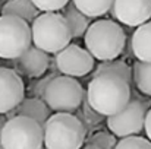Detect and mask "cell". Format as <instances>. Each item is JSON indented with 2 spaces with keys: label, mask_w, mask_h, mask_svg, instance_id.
Returning <instances> with one entry per match:
<instances>
[{
  "label": "cell",
  "mask_w": 151,
  "mask_h": 149,
  "mask_svg": "<svg viewBox=\"0 0 151 149\" xmlns=\"http://www.w3.org/2000/svg\"><path fill=\"white\" fill-rule=\"evenodd\" d=\"M31 26L27 21L10 15L0 16V58H18L31 47Z\"/></svg>",
  "instance_id": "7"
},
{
  "label": "cell",
  "mask_w": 151,
  "mask_h": 149,
  "mask_svg": "<svg viewBox=\"0 0 151 149\" xmlns=\"http://www.w3.org/2000/svg\"><path fill=\"white\" fill-rule=\"evenodd\" d=\"M151 105L150 101H144L139 97L131 98L123 110L107 117V127L116 138H128L141 133L144 129L145 115Z\"/></svg>",
  "instance_id": "8"
},
{
  "label": "cell",
  "mask_w": 151,
  "mask_h": 149,
  "mask_svg": "<svg viewBox=\"0 0 151 149\" xmlns=\"http://www.w3.org/2000/svg\"><path fill=\"white\" fill-rule=\"evenodd\" d=\"M72 3L88 19H96L110 12L113 0H72Z\"/></svg>",
  "instance_id": "17"
},
{
  "label": "cell",
  "mask_w": 151,
  "mask_h": 149,
  "mask_svg": "<svg viewBox=\"0 0 151 149\" xmlns=\"http://www.w3.org/2000/svg\"><path fill=\"white\" fill-rule=\"evenodd\" d=\"M25 95L21 75L9 67H0V114L15 110Z\"/></svg>",
  "instance_id": "11"
},
{
  "label": "cell",
  "mask_w": 151,
  "mask_h": 149,
  "mask_svg": "<svg viewBox=\"0 0 151 149\" xmlns=\"http://www.w3.org/2000/svg\"><path fill=\"white\" fill-rule=\"evenodd\" d=\"M131 85L110 73L93 76L87 89V104L100 115H113L123 110L131 99Z\"/></svg>",
  "instance_id": "1"
},
{
  "label": "cell",
  "mask_w": 151,
  "mask_h": 149,
  "mask_svg": "<svg viewBox=\"0 0 151 149\" xmlns=\"http://www.w3.org/2000/svg\"><path fill=\"white\" fill-rule=\"evenodd\" d=\"M56 67L60 73L70 78H82L94 69V57L87 48L76 44H69L68 47L56 54Z\"/></svg>",
  "instance_id": "9"
},
{
  "label": "cell",
  "mask_w": 151,
  "mask_h": 149,
  "mask_svg": "<svg viewBox=\"0 0 151 149\" xmlns=\"http://www.w3.org/2000/svg\"><path fill=\"white\" fill-rule=\"evenodd\" d=\"M6 120H7L6 114H0V133H1V129H3V126H4Z\"/></svg>",
  "instance_id": "25"
},
{
  "label": "cell",
  "mask_w": 151,
  "mask_h": 149,
  "mask_svg": "<svg viewBox=\"0 0 151 149\" xmlns=\"http://www.w3.org/2000/svg\"><path fill=\"white\" fill-rule=\"evenodd\" d=\"M85 47L90 54L100 60H114L122 54L126 44V34L123 28L110 19H101L91 24L84 35Z\"/></svg>",
  "instance_id": "2"
},
{
  "label": "cell",
  "mask_w": 151,
  "mask_h": 149,
  "mask_svg": "<svg viewBox=\"0 0 151 149\" xmlns=\"http://www.w3.org/2000/svg\"><path fill=\"white\" fill-rule=\"evenodd\" d=\"M62 10H63L62 15L66 19L68 25H69V29H70V34H72V40L84 37L87 29H88V26H90V19L84 13H81L75 7V4L72 1H69Z\"/></svg>",
  "instance_id": "15"
},
{
  "label": "cell",
  "mask_w": 151,
  "mask_h": 149,
  "mask_svg": "<svg viewBox=\"0 0 151 149\" xmlns=\"http://www.w3.org/2000/svg\"><path fill=\"white\" fill-rule=\"evenodd\" d=\"M117 143L116 136L111 132H97L88 140L85 148H97V149H114Z\"/></svg>",
  "instance_id": "20"
},
{
  "label": "cell",
  "mask_w": 151,
  "mask_h": 149,
  "mask_svg": "<svg viewBox=\"0 0 151 149\" xmlns=\"http://www.w3.org/2000/svg\"><path fill=\"white\" fill-rule=\"evenodd\" d=\"M43 143V127L24 115L7 118L0 133V145L4 149H41Z\"/></svg>",
  "instance_id": "5"
},
{
  "label": "cell",
  "mask_w": 151,
  "mask_h": 149,
  "mask_svg": "<svg viewBox=\"0 0 151 149\" xmlns=\"http://www.w3.org/2000/svg\"><path fill=\"white\" fill-rule=\"evenodd\" d=\"M51 110L47 107V104L40 98H24L21 101V104L12 110L10 113L6 114L7 118L13 117V115H24V117H28V118H32L35 120L41 127L44 126V123L47 121V118L50 117Z\"/></svg>",
  "instance_id": "13"
},
{
  "label": "cell",
  "mask_w": 151,
  "mask_h": 149,
  "mask_svg": "<svg viewBox=\"0 0 151 149\" xmlns=\"http://www.w3.org/2000/svg\"><path fill=\"white\" fill-rule=\"evenodd\" d=\"M31 35L34 46L47 54H57L72 41L69 25L57 12L40 13L32 21Z\"/></svg>",
  "instance_id": "4"
},
{
  "label": "cell",
  "mask_w": 151,
  "mask_h": 149,
  "mask_svg": "<svg viewBox=\"0 0 151 149\" xmlns=\"http://www.w3.org/2000/svg\"><path fill=\"white\" fill-rule=\"evenodd\" d=\"M1 15L18 16L28 24H32V21L40 15V10L34 6L31 0H7L1 7Z\"/></svg>",
  "instance_id": "16"
},
{
  "label": "cell",
  "mask_w": 151,
  "mask_h": 149,
  "mask_svg": "<svg viewBox=\"0 0 151 149\" xmlns=\"http://www.w3.org/2000/svg\"><path fill=\"white\" fill-rule=\"evenodd\" d=\"M144 129H145V133H147V138L151 142V107L147 111V115H145V121H144Z\"/></svg>",
  "instance_id": "24"
},
{
  "label": "cell",
  "mask_w": 151,
  "mask_h": 149,
  "mask_svg": "<svg viewBox=\"0 0 151 149\" xmlns=\"http://www.w3.org/2000/svg\"><path fill=\"white\" fill-rule=\"evenodd\" d=\"M54 76H56V75L51 72V73H49L46 78H41L38 82H35L34 85H31V94H34L35 98H43V94H44V89H46L47 83L50 82Z\"/></svg>",
  "instance_id": "23"
},
{
  "label": "cell",
  "mask_w": 151,
  "mask_h": 149,
  "mask_svg": "<svg viewBox=\"0 0 151 149\" xmlns=\"http://www.w3.org/2000/svg\"><path fill=\"white\" fill-rule=\"evenodd\" d=\"M31 1L41 12H57L62 10L70 0H31Z\"/></svg>",
  "instance_id": "22"
},
{
  "label": "cell",
  "mask_w": 151,
  "mask_h": 149,
  "mask_svg": "<svg viewBox=\"0 0 151 149\" xmlns=\"http://www.w3.org/2000/svg\"><path fill=\"white\" fill-rule=\"evenodd\" d=\"M114 149H151V142L145 138L141 136H128V138H122Z\"/></svg>",
  "instance_id": "21"
},
{
  "label": "cell",
  "mask_w": 151,
  "mask_h": 149,
  "mask_svg": "<svg viewBox=\"0 0 151 149\" xmlns=\"http://www.w3.org/2000/svg\"><path fill=\"white\" fill-rule=\"evenodd\" d=\"M131 48L138 61L151 63V19L137 26L131 40Z\"/></svg>",
  "instance_id": "14"
},
{
  "label": "cell",
  "mask_w": 151,
  "mask_h": 149,
  "mask_svg": "<svg viewBox=\"0 0 151 149\" xmlns=\"http://www.w3.org/2000/svg\"><path fill=\"white\" fill-rule=\"evenodd\" d=\"M85 92L82 85L70 76H54L47 83L43 101L54 113H75L84 102Z\"/></svg>",
  "instance_id": "6"
},
{
  "label": "cell",
  "mask_w": 151,
  "mask_h": 149,
  "mask_svg": "<svg viewBox=\"0 0 151 149\" xmlns=\"http://www.w3.org/2000/svg\"><path fill=\"white\" fill-rule=\"evenodd\" d=\"M16 67L29 78H41L50 64V57L43 50L37 48L35 46L29 47L24 54L15 58Z\"/></svg>",
  "instance_id": "12"
},
{
  "label": "cell",
  "mask_w": 151,
  "mask_h": 149,
  "mask_svg": "<svg viewBox=\"0 0 151 149\" xmlns=\"http://www.w3.org/2000/svg\"><path fill=\"white\" fill-rule=\"evenodd\" d=\"M0 149H4V148H3V146H1V145H0Z\"/></svg>",
  "instance_id": "27"
},
{
  "label": "cell",
  "mask_w": 151,
  "mask_h": 149,
  "mask_svg": "<svg viewBox=\"0 0 151 149\" xmlns=\"http://www.w3.org/2000/svg\"><path fill=\"white\" fill-rule=\"evenodd\" d=\"M46 149H81L85 142L82 121L69 113H54L43 126Z\"/></svg>",
  "instance_id": "3"
},
{
  "label": "cell",
  "mask_w": 151,
  "mask_h": 149,
  "mask_svg": "<svg viewBox=\"0 0 151 149\" xmlns=\"http://www.w3.org/2000/svg\"><path fill=\"white\" fill-rule=\"evenodd\" d=\"M84 149H97V148H84Z\"/></svg>",
  "instance_id": "26"
},
{
  "label": "cell",
  "mask_w": 151,
  "mask_h": 149,
  "mask_svg": "<svg viewBox=\"0 0 151 149\" xmlns=\"http://www.w3.org/2000/svg\"><path fill=\"white\" fill-rule=\"evenodd\" d=\"M110 13L126 26L137 28L151 19V0H113Z\"/></svg>",
  "instance_id": "10"
},
{
  "label": "cell",
  "mask_w": 151,
  "mask_h": 149,
  "mask_svg": "<svg viewBox=\"0 0 151 149\" xmlns=\"http://www.w3.org/2000/svg\"><path fill=\"white\" fill-rule=\"evenodd\" d=\"M132 81L139 92L151 97V63L137 61L132 67Z\"/></svg>",
  "instance_id": "19"
},
{
  "label": "cell",
  "mask_w": 151,
  "mask_h": 149,
  "mask_svg": "<svg viewBox=\"0 0 151 149\" xmlns=\"http://www.w3.org/2000/svg\"><path fill=\"white\" fill-rule=\"evenodd\" d=\"M103 73H110V75H116L122 79H125L129 85L132 82V69L122 60H107V61H101L97 66V69L94 70L93 76H99Z\"/></svg>",
  "instance_id": "18"
}]
</instances>
